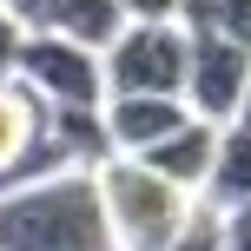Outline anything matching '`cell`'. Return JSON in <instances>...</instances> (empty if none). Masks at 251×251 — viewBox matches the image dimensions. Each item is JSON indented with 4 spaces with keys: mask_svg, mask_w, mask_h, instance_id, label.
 Wrapping results in <instances>:
<instances>
[{
    "mask_svg": "<svg viewBox=\"0 0 251 251\" xmlns=\"http://www.w3.org/2000/svg\"><path fill=\"white\" fill-rule=\"evenodd\" d=\"M0 251H119L100 165H66V172L7 185L0 192Z\"/></svg>",
    "mask_w": 251,
    "mask_h": 251,
    "instance_id": "obj_1",
    "label": "cell"
},
{
    "mask_svg": "<svg viewBox=\"0 0 251 251\" xmlns=\"http://www.w3.org/2000/svg\"><path fill=\"white\" fill-rule=\"evenodd\" d=\"M100 185H106V212H113L119 251H165L172 238H185V225L205 205L199 192L172 185L165 172H152L132 152H113V159L100 165Z\"/></svg>",
    "mask_w": 251,
    "mask_h": 251,
    "instance_id": "obj_2",
    "label": "cell"
},
{
    "mask_svg": "<svg viewBox=\"0 0 251 251\" xmlns=\"http://www.w3.org/2000/svg\"><path fill=\"white\" fill-rule=\"evenodd\" d=\"M20 79H26L47 106H106V100H113L106 53L86 47V40H73V33H53V26H26Z\"/></svg>",
    "mask_w": 251,
    "mask_h": 251,
    "instance_id": "obj_3",
    "label": "cell"
},
{
    "mask_svg": "<svg viewBox=\"0 0 251 251\" xmlns=\"http://www.w3.org/2000/svg\"><path fill=\"white\" fill-rule=\"evenodd\" d=\"M113 93H185L192 79V26L185 20H126L106 47Z\"/></svg>",
    "mask_w": 251,
    "mask_h": 251,
    "instance_id": "obj_4",
    "label": "cell"
},
{
    "mask_svg": "<svg viewBox=\"0 0 251 251\" xmlns=\"http://www.w3.org/2000/svg\"><path fill=\"white\" fill-rule=\"evenodd\" d=\"M66 165H73V152L53 132V106L20 73L0 79V192L26 185V178H47V172H66Z\"/></svg>",
    "mask_w": 251,
    "mask_h": 251,
    "instance_id": "obj_5",
    "label": "cell"
},
{
    "mask_svg": "<svg viewBox=\"0 0 251 251\" xmlns=\"http://www.w3.org/2000/svg\"><path fill=\"white\" fill-rule=\"evenodd\" d=\"M251 93V47H238L231 33H192V79H185V100L199 119L231 126Z\"/></svg>",
    "mask_w": 251,
    "mask_h": 251,
    "instance_id": "obj_6",
    "label": "cell"
},
{
    "mask_svg": "<svg viewBox=\"0 0 251 251\" xmlns=\"http://www.w3.org/2000/svg\"><path fill=\"white\" fill-rule=\"evenodd\" d=\"M185 93H113L106 100V126H113V146L119 152H152L159 139H172L178 126H192Z\"/></svg>",
    "mask_w": 251,
    "mask_h": 251,
    "instance_id": "obj_7",
    "label": "cell"
},
{
    "mask_svg": "<svg viewBox=\"0 0 251 251\" xmlns=\"http://www.w3.org/2000/svg\"><path fill=\"white\" fill-rule=\"evenodd\" d=\"M218 139H225V126H218V119H192V126H178L172 139H159L152 152H132V159H146L152 172H165L172 185H185V192H199V199H205V178H212Z\"/></svg>",
    "mask_w": 251,
    "mask_h": 251,
    "instance_id": "obj_8",
    "label": "cell"
},
{
    "mask_svg": "<svg viewBox=\"0 0 251 251\" xmlns=\"http://www.w3.org/2000/svg\"><path fill=\"white\" fill-rule=\"evenodd\" d=\"M205 205H218V212L251 205V126H225L218 159H212V178H205Z\"/></svg>",
    "mask_w": 251,
    "mask_h": 251,
    "instance_id": "obj_9",
    "label": "cell"
},
{
    "mask_svg": "<svg viewBox=\"0 0 251 251\" xmlns=\"http://www.w3.org/2000/svg\"><path fill=\"white\" fill-rule=\"evenodd\" d=\"M126 0H53V13H47V26L53 33H73V40H86V47H113V40L126 33Z\"/></svg>",
    "mask_w": 251,
    "mask_h": 251,
    "instance_id": "obj_10",
    "label": "cell"
},
{
    "mask_svg": "<svg viewBox=\"0 0 251 251\" xmlns=\"http://www.w3.org/2000/svg\"><path fill=\"white\" fill-rule=\"evenodd\" d=\"M165 251H225V212H218V205H199V218L185 225V238H172Z\"/></svg>",
    "mask_w": 251,
    "mask_h": 251,
    "instance_id": "obj_11",
    "label": "cell"
},
{
    "mask_svg": "<svg viewBox=\"0 0 251 251\" xmlns=\"http://www.w3.org/2000/svg\"><path fill=\"white\" fill-rule=\"evenodd\" d=\"M20 47H26V20H13V13L0 7V79L20 73Z\"/></svg>",
    "mask_w": 251,
    "mask_h": 251,
    "instance_id": "obj_12",
    "label": "cell"
},
{
    "mask_svg": "<svg viewBox=\"0 0 251 251\" xmlns=\"http://www.w3.org/2000/svg\"><path fill=\"white\" fill-rule=\"evenodd\" d=\"M218 33H231L238 47H251V0H218Z\"/></svg>",
    "mask_w": 251,
    "mask_h": 251,
    "instance_id": "obj_13",
    "label": "cell"
},
{
    "mask_svg": "<svg viewBox=\"0 0 251 251\" xmlns=\"http://www.w3.org/2000/svg\"><path fill=\"white\" fill-rule=\"evenodd\" d=\"M225 251H251V205L225 212Z\"/></svg>",
    "mask_w": 251,
    "mask_h": 251,
    "instance_id": "obj_14",
    "label": "cell"
},
{
    "mask_svg": "<svg viewBox=\"0 0 251 251\" xmlns=\"http://www.w3.org/2000/svg\"><path fill=\"white\" fill-rule=\"evenodd\" d=\"M126 13H132V20H178L185 0H126Z\"/></svg>",
    "mask_w": 251,
    "mask_h": 251,
    "instance_id": "obj_15",
    "label": "cell"
},
{
    "mask_svg": "<svg viewBox=\"0 0 251 251\" xmlns=\"http://www.w3.org/2000/svg\"><path fill=\"white\" fill-rule=\"evenodd\" d=\"M0 7H7L13 20H26V26H47V13H53V0H0Z\"/></svg>",
    "mask_w": 251,
    "mask_h": 251,
    "instance_id": "obj_16",
    "label": "cell"
},
{
    "mask_svg": "<svg viewBox=\"0 0 251 251\" xmlns=\"http://www.w3.org/2000/svg\"><path fill=\"white\" fill-rule=\"evenodd\" d=\"M231 126H251V93H245V106H238V119H231Z\"/></svg>",
    "mask_w": 251,
    "mask_h": 251,
    "instance_id": "obj_17",
    "label": "cell"
}]
</instances>
